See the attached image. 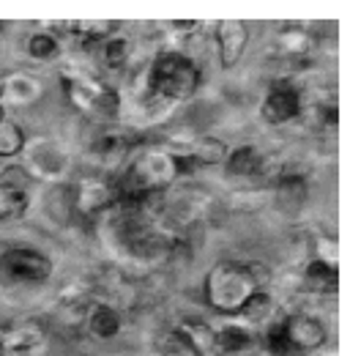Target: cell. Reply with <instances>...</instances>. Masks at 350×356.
Segmentation results:
<instances>
[{
  "label": "cell",
  "mask_w": 350,
  "mask_h": 356,
  "mask_svg": "<svg viewBox=\"0 0 350 356\" xmlns=\"http://www.w3.org/2000/svg\"><path fill=\"white\" fill-rule=\"evenodd\" d=\"M3 93H6V74H0V99H3Z\"/></svg>",
  "instance_id": "obj_32"
},
{
  "label": "cell",
  "mask_w": 350,
  "mask_h": 356,
  "mask_svg": "<svg viewBox=\"0 0 350 356\" xmlns=\"http://www.w3.org/2000/svg\"><path fill=\"white\" fill-rule=\"evenodd\" d=\"M0 121H6V107H3V102H0Z\"/></svg>",
  "instance_id": "obj_33"
},
{
  "label": "cell",
  "mask_w": 350,
  "mask_h": 356,
  "mask_svg": "<svg viewBox=\"0 0 350 356\" xmlns=\"http://www.w3.org/2000/svg\"><path fill=\"white\" fill-rule=\"evenodd\" d=\"M249 44V28L238 19H227L217 28V52H219V63L224 69H233L241 58H244V49Z\"/></svg>",
  "instance_id": "obj_10"
},
{
  "label": "cell",
  "mask_w": 350,
  "mask_h": 356,
  "mask_svg": "<svg viewBox=\"0 0 350 356\" xmlns=\"http://www.w3.org/2000/svg\"><path fill=\"white\" fill-rule=\"evenodd\" d=\"M276 44L282 49V55L296 60V58H304L315 49V36L304 28H285V31H279Z\"/></svg>",
  "instance_id": "obj_20"
},
{
  "label": "cell",
  "mask_w": 350,
  "mask_h": 356,
  "mask_svg": "<svg viewBox=\"0 0 350 356\" xmlns=\"http://www.w3.org/2000/svg\"><path fill=\"white\" fill-rule=\"evenodd\" d=\"M44 209H47L49 220H55L58 225H69L72 217H77V211H74V186H69L66 181L52 184L47 197H44Z\"/></svg>",
  "instance_id": "obj_17"
},
{
  "label": "cell",
  "mask_w": 350,
  "mask_h": 356,
  "mask_svg": "<svg viewBox=\"0 0 350 356\" xmlns=\"http://www.w3.org/2000/svg\"><path fill=\"white\" fill-rule=\"evenodd\" d=\"M265 351L271 356H299L293 351V346L288 343V334H285V321L279 318V321H274V323H268V329H265Z\"/></svg>",
  "instance_id": "obj_27"
},
{
  "label": "cell",
  "mask_w": 350,
  "mask_h": 356,
  "mask_svg": "<svg viewBox=\"0 0 350 356\" xmlns=\"http://www.w3.org/2000/svg\"><path fill=\"white\" fill-rule=\"evenodd\" d=\"M301 113H304L301 93L293 88L290 83H285V80H276L260 104L262 121L271 124V127H285V124L296 121Z\"/></svg>",
  "instance_id": "obj_6"
},
{
  "label": "cell",
  "mask_w": 350,
  "mask_h": 356,
  "mask_svg": "<svg viewBox=\"0 0 350 356\" xmlns=\"http://www.w3.org/2000/svg\"><path fill=\"white\" fill-rule=\"evenodd\" d=\"M255 291H258V285L252 282L247 264H238V261L214 264L203 282L206 305L211 310H217L219 315H235Z\"/></svg>",
  "instance_id": "obj_2"
},
{
  "label": "cell",
  "mask_w": 350,
  "mask_h": 356,
  "mask_svg": "<svg viewBox=\"0 0 350 356\" xmlns=\"http://www.w3.org/2000/svg\"><path fill=\"white\" fill-rule=\"evenodd\" d=\"M0 274L11 282L42 285L52 274V261L33 247H8L0 252Z\"/></svg>",
  "instance_id": "obj_5"
},
{
  "label": "cell",
  "mask_w": 350,
  "mask_h": 356,
  "mask_svg": "<svg viewBox=\"0 0 350 356\" xmlns=\"http://www.w3.org/2000/svg\"><path fill=\"white\" fill-rule=\"evenodd\" d=\"M159 348H162V354L165 356H203L194 346H192V340L183 334V329H181V326L170 329V332L162 337Z\"/></svg>",
  "instance_id": "obj_28"
},
{
  "label": "cell",
  "mask_w": 350,
  "mask_h": 356,
  "mask_svg": "<svg viewBox=\"0 0 350 356\" xmlns=\"http://www.w3.org/2000/svg\"><path fill=\"white\" fill-rule=\"evenodd\" d=\"M8 99H14L17 104H28V102H36L42 96V83L31 74H14V77H6V93Z\"/></svg>",
  "instance_id": "obj_22"
},
{
  "label": "cell",
  "mask_w": 350,
  "mask_h": 356,
  "mask_svg": "<svg viewBox=\"0 0 350 356\" xmlns=\"http://www.w3.org/2000/svg\"><path fill=\"white\" fill-rule=\"evenodd\" d=\"M227 143L219 140L214 134H200L192 145H189V156L194 159L197 168H211V165H224L227 159Z\"/></svg>",
  "instance_id": "obj_19"
},
{
  "label": "cell",
  "mask_w": 350,
  "mask_h": 356,
  "mask_svg": "<svg viewBox=\"0 0 350 356\" xmlns=\"http://www.w3.org/2000/svg\"><path fill=\"white\" fill-rule=\"evenodd\" d=\"M131 145L134 143L126 132H104L90 143V156L104 168H115L121 159L129 156Z\"/></svg>",
  "instance_id": "obj_14"
},
{
  "label": "cell",
  "mask_w": 350,
  "mask_h": 356,
  "mask_svg": "<svg viewBox=\"0 0 350 356\" xmlns=\"http://www.w3.org/2000/svg\"><path fill=\"white\" fill-rule=\"evenodd\" d=\"M340 285V271L337 266H328L323 261L309 258L299 274V288L304 293H315V296H326V293H337Z\"/></svg>",
  "instance_id": "obj_13"
},
{
  "label": "cell",
  "mask_w": 350,
  "mask_h": 356,
  "mask_svg": "<svg viewBox=\"0 0 350 356\" xmlns=\"http://www.w3.org/2000/svg\"><path fill=\"white\" fill-rule=\"evenodd\" d=\"M28 151V173L52 184H60L66 170H69V156L66 151L52 143V140H36L31 145H25Z\"/></svg>",
  "instance_id": "obj_7"
},
{
  "label": "cell",
  "mask_w": 350,
  "mask_h": 356,
  "mask_svg": "<svg viewBox=\"0 0 350 356\" xmlns=\"http://www.w3.org/2000/svg\"><path fill=\"white\" fill-rule=\"evenodd\" d=\"M178 181L175 154L165 148L142 151L137 159L115 181V195H148V192H167Z\"/></svg>",
  "instance_id": "obj_3"
},
{
  "label": "cell",
  "mask_w": 350,
  "mask_h": 356,
  "mask_svg": "<svg viewBox=\"0 0 350 356\" xmlns=\"http://www.w3.org/2000/svg\"><path fill=\"white\" fill-rule=\"evenodd\" d=\"M115 203V184L104 178H83L74 186V211L77 217H96Z\"/></svg>",
  "instance_id": "obj_9"
},
{
  "label": "cell",
  "mask_w": 350,
  "mask_h": 356,
  "mask_svg": "<svg viewBox=\"0 0 350 356\" xmlns=\"http://www.w3.org/2000/svg\"><path fill=\"white\" fill-rule=\"evenodd\" d=\"M101 58H104V66L112 69V72H121L129 66L131 58V47L124 36H110L104 44H101Z\"/></svg>",
  "instance_id": "obj_24"
},
{
  "label": "cell",
  "mask_w": 350,
  "mask_h": 356,
  "mask_svg": "<svg viewBox=\"0 0 350 356\" xmlns=\"http://www.w3.org/2000/svg\"><path fill=\"white\" fill-rule=\"evenodd\" d=\"M63 90H66V99L72 102V107L80 110L90 121L110 124L121 115V107H124L121 93L93 74L63 72Z\"/></svg>",
  "instance_id": "obj_4"
},
{
  "label": "cell",
  "mask_w": 350,
  "mask_h": 356,
  "mask_svg": "<svg viewBox=\"0 0 350 356\" xmlns=\"http://www.w3.org/2000/svg\"><path fill=\"white\" fill-rule=\"evenodd\" d=\"M274 197L279 209L285 211H299L309 197V181L299 173H282L274 181Z\"/></svg>",
  "instance_id": "obj_16"
},
{
  "label": "cell",
  "mask_w": 350,
  "mask_h": 356,
  "mask_svg": "<svg viewBox=\"0 0 350 356\" xmlns=\"http://www.w3.org/2000/svg\"><path fill=\"white\" fill-rule=\"evenodd\" d=\"M44 329L39 323L28 321L14 329L0 332V356H28L44 346Z\"/></svg>",
  "instance_id": "obj_11"
},
{
  "label": "cell",
  "mask_w": 350,
  "mask_h": 356,
  "mask_svg": "<svg viewBox=\"0 0 350 356\" xmlns=\"http://www.w3.org/2000/svg\"><path fill=\"white\" fill-rule=\"evenodd\" d=\"M262 165H265V156H262L255 145H238V148H233V151L227 154V159H224V173H227V178H241V181H247V178L260 176Z\"/></svg>",
  "instance_id": "obj_15"
},
{
  "label": "cell",
  "mask_w": 350,
  "mask_h": 356,
  "mask_svg": "<svg viewBox=\"0 0 350 356\" xmlns=\"http://www.w3.org/2000/svg\"><path fill=\"white\" fill-rule=\"evenodd\" d=\"M85 326L93 337H99V340H112V337L121 332V312L115 310L112 305L93 302V307L88 310Z\"/></svg>",
  "instance_id": "obj_18"
},
{
  "label": "cell",
  "mask_w": 350,
  "mask_h": 356,
  "mask_svg": "<svg viewBox=\"0 0 350 356\" xmlns=\"http://www.w3.org/2000/svg\"><path fill=\"white\" fill-rule=\"evenodd\" d=\"M28 55H31L33 60H52V58L60 55V44H58V39H55L52 33L39 31V33H33V36L28 39Z\"/></svg>",
  "instance_id": "obj_29"
},
{
  "label": "cell",
  "mask_w": 350,
  "mask_h": 356,
  "mask_svg": "<svg viewBox=\"0 0 350 356\" xmlns=\"http://www.w3.org/2000/svg\"><path fill=\"white\" fill-rule=\"evenodd\" d=\"M183 334L192 340V346L200 351L203 356H211V348H214V329L206 323V321H197V318H189L181 323Z\"/></svg>",
  "instance_id": "obj_25"
},
{
  "label": "cell",
  "mask_w": 350,
  "mask_h": 356,
  "mask_svg": "<svg viewBox=\"0 0 350 356\" xmlns=\"http://www.w3.org/2000/svg\"><path fill=\"white\" fill-rule=\"evenodd\" d=\"M31 181H33V176L28 173V168H25V165H6V168L0 170V186H6V189L28 192Z\"/></svg>",
  "instance_id": "obj_30"
},
{
  "label": "cell",
  "mask_w": 350,
  "mask_h": 356,
  "mask_svg": "<svg viewBox=\"0 0 350 356\" xmlns=\"http://www.w3.org/2000/svg\"><path fill=\"white\" fill-rule=\"evenodd\" d=\"M282 321H285L288 343L293 346L296 354H312V351L323 348L326 340H328L326 326H323L315 315H301V312H296V315H288V318H282Z\"/></svg>",
  "instance_id": "obj_8"
},
{
  "label": "cell",
  "mask_w": 350,
  "mask_h": 356,
  "mask_svg": "<svg viewBox=\"0 0 350 356\" xmlns=\"http://www.w3.org/2000/svg\"><path fill=\"white\" fill-rule=\"evenodd\" d=\"M0 31H3V22H0Z\"/></svg>",
  "instance_id": "obj_34"
},
{
  "label": "cell",
  "mask_w": 350,
  "mask_h": 356,
  "mask_svg": "<svg viewBox=\"0 0 350 356\" xmlns=\"http://www.w3.org/2000/svg\"><path fill=\"white\" fill-rule=\"evenodd\" d=\"M255 346V334L247 323H227L214 329V348L211 356H247Z\"/></svg>",
  "instance_id": "obj_12"
},
{
  "label": "cell",
  "mask_w": 350,
  "mask_h": 356,
  "mask_svg": "<svg viewBox=\"0 0 350 356\" xmlns=\"http://www.w3.org/2000/svg\"><path fill=\"white\" fill-rule=\"evenodd\" d=\"M247 271H249L252 282L258 285V291H265V288H268V282H271V271H268V266H265V264L252 261V264H247Z\"/></svg>",
  "instance_id": "obj_31"
},
{
  "label": "cell",
  "mask_w": 350,
  "mask_h": 356,
  "mask_svg": "<svg viewBox=\"0 0 350 356\" xmlns=\"http://www.w3.org/2000/svg\"><path fill=\"white\" fill-rule=\"evenodd\" d=\"M200 83H203V72L186 52L165 49L153 58L151 69L145 72L142 86L148 93H156V96L167 99L170 104H175V102L192 99L200 90Z\"/></svg>",
  "instance_id": "obj_1"
},
{
  "label": "cell",
  "mask_w": 350,
  "mask_h": 356,
  "mask_svg": "<svg viewBox=\"0 0 350 356\" xmlns=\"http://www.w3.org/2000/svg\"><path fill=\"white\" fill-rule=\"evenodd\" d=\"M235 315H238L247 326H249V323H262V321H268V318L274 315V299H271V293H268V291H255Z\"/></svg>",
  "instance_id": "obj_21"
},
{
  "label": "cell",
  "mask_w": 350,
  "mask_h": 356,
  "mask_svg": "<svg viewBox=\"0 0 350 356\" xmlns=\"http://www.w3.org/2000/svg\"><path fill=\"white\" fill-rule=\"evenodd\" d=\"M25 211H28V192L0 186V222L19 220V217H25Z\"/></svg>",
  "instance_id": "obj_26"
},
{
  "label": "cell",
  "mask_w": 350,
  "mask_h": 356,
  "mask_svg": "<svg viewBox=\"0 0 350 356\" xmlns=\"http://www.w3.org/2000/svg\"><path fill=\"white\" fill-rule=\"evenodd\" d=\"M28 145V137L22 132L19 124L14 121H0V159H11V156H19Z\"/></svg>",
  "instance_id": "obj_23"
}]
</instances>
